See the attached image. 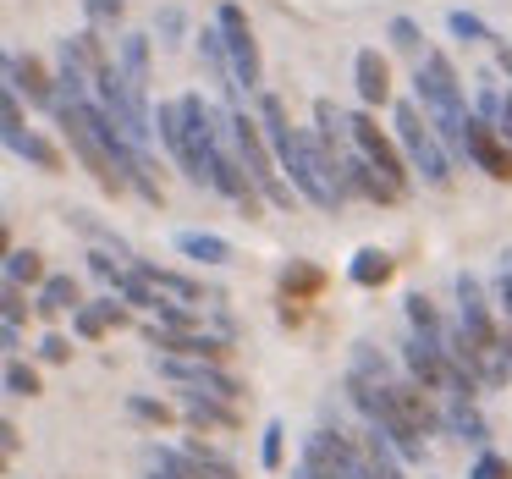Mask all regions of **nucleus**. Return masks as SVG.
Instances as JSON below:
<instances>
[{
  "label": "nucleus",
  "instance_id": "nucleus-1",
  "mask_svg": "<svg viewBox=\"0 0 512 479\" xmlns=\"http://www.w3.org/2000/svg\"><path fill=\"white\" fill-rule=\"evenodd\" d=\"M259 127H265V138H270V149H276L287 182L314 204V210H336V204L347 199V193H342V177H336V160H342V155H331V149H325L314 133L292 127L276 94H259Z\"/></svg>",
  "mask_w": 512,
  "mask_h": 479
},
{
  "label": "nucleus",
  "instance_id": "nucleus-2",
  "mask_svg": "<svg viewBox=\"0 0 512 479\" xmlns=\"http://www.w3.org/2000/svg\"><path fill=\"white\" fill-rule=\"evenodd\" d=\"M413 89H419V105H424V116H430V127L441 133V144L452 149L457 160H468V127H474V116H468L463 83H457L452 61H446L441 50H424L419 56V67H413Z\"/></svg>",
  "mask_w": 512,
  "mask_h": 479
},
{
  "label": "nucleus",
  "instance_id": "nucleus-3",
  "mask_svg": "<svg viewBox=\"0 0 512 479\" xmlns=\"http://www.w3.org/2000/svg\"><path fill=\"white\" fill-rule=\"evenodd\" d=\"M232 149H237V160H243V171L254 177V188H259V199L265 204H276V210H287L292 204V182H287V171H281V160H276V149H270V138H265V127L254 122V116L243 111V105H232Z\"/></svg>",
  "mask_w": 512,
  "mask_h": 479
},
{
  "label": "nucleus",
  "instance_id": "nucleus-4",
  "mask_svg": "<svg viewBox=\"0 0 512 479\" xmlns=\"http://www.w3.org/2000/svg\"><path fill=\"white\" fill-rule=\"evenodd\" d=\"M391 127H397V144H402V155H408V166L419 171L430 188H446V182H452V149H446L441 133L430 127L424 105L402 100L397 111H391Z\"/></svg>",
  "mask_w": 512,
  "mask_h": 479
},
{
  "label": "nucleus",
  "instance_id": "nucleus-5",
  "mask_svg": "<svg viewBox=\"0 0 512 479\" xmlns=\"http://www.w3.org/2000/svg\"><path fill=\"white\" fill-rule=\"evenodd\" d=\"M298 479H369V474H364V457H358V446L347 435L314 430V435H303Z\"/></svg>",
  "mask_w": 512,
  "mask_h": 479
},
{
  "label": "nucleus",
  "instance_id": "nucleus-6",
  "mask_svg": "<svg viewBox=\"0 0 512 479\" xmlns=\"http://www.w3.org/2000/svg\"><path fill=\"white\" fill-rule=\"evenodd\" d=\"M122 94H127V111H133V138L149 144L155 111H149V39L144 34L122 39Z\"/></svg>",
  "mask_w": 512,
  "mask_h": 479
},
{
  "label": "nucleus",
  "instance_id": "nucleus-7",
  "mask_svg": "<svg viewBox=\"0 0 512 479\" xmlns=\"http://www.w3.org/2000/svg\"><path fill=\"white\" fill-rule=\"evenodd\" d=\"M215 28H221V39H226V56H232L237 89L254 94L259 89V45H254V28H248L243 6H221V12H215Z\"/></svg>",
  "mask_w": 512,
  "mask_h": 479
},
{
  "label": "nucleus",
  "instance_id": "nucleus-8",
  "mask_svg": "<svg viewBox=\"0 0 512 479\" xmlns=\"http://www.w3.org/2000/svg\"><path fill=\"white\" fill-rule=\"evenodd\" d=\"M358 144V155L369 160V166L380 171V177L391 182V188H402L408 193V166H402V155H397V144H391L386 133L375 127V116H353V133H347Z\"/></svg>",
  "mask_w": 512,
  "mask_h": 479
},
{
  "label": "nucleus",
  "instance_id": "nucleus-9",
  "mask_svg": "<svg viewBox=\"0 0 512 479\" xmlns=\"http://www.w3.org/2000/svg\"><path fill=\"white\" fill-rule=\"evenodd\" d=\"M155 369H160L166 380H177V386H188V391H210V397H226V402H232L237 391H243L221 364H204V358H160V353H155Z\"/></svg>",
  "mask_w": 512,
  "mask_h": 479
},
{
  "label": "nucleus",
  "instance_id": "nucleus-10",
  "mask_svg": "<svg viewBox=\"0 0 512 479\" xmlns=\"http://www.w3.org/2000/svg\"><path fill=\"white\" fill-rule=\"evenodd\" d=\"M402 364H408V375L419 380L424 391H446V397H452V364H446V353L435 342H424V336L402 342Z\"/></svg>",
  "mask_w": 512,
  "mask_h": 479
},
{
  "label": "nucleus",
  "instance_id": "nucleus-11",
  "mask_svg": "<svg viewBox=\"0 0 512 479\" xmlns=\"http://www.w3.org/2000/svg\"><path fill=\"white\" fill-rule=\"evenodd\" d=\"M336 177H342V193H364L369 204H397L402 199V188H391L364 155H342L336 160Z\"/></svg>",
  "mask_w": 512,
  "mask_h": 479
},
{
  "label": "nucleus",
  "instance_id": "nucleus-12",
  "mask_svg": "<svg viewBox=\"0 0 512 479\" xmlns=\"http://www.w3.org/2000/svg\"><path fill=\"white\" fill-rule=\"evenodd\" d=\"M468 160H474L485 177H496V182H512V149L496 138V127L490 122H479L474 116V127H468Z\"/></svg>",
  "mask_w": 512,
  "mask_h": 479
},
{
  "label": "nucleus",
  "instance_id": "nucleus-13",
  "mask_svg": "<svg viewBox=\"0 0 512 479\" xmlns=\"http://www.w3.org/2000/svg\"><path fill=\"white\" fill-rule=\"evenodd\" d=\"M6 89H17V94H28L34 105H50L56 111V83H50V72H45V61L39 56H6Z\"/></svg>",
  "mask_w": 512,
  "mask_h": 479
},
{
  "label": "nucleus",
  "instance_id": "nucleus-14",
  "mask_svg": "<svg viewBox=\"0 0 512 479\" xmlns=\"http://www.w3.org/2000/svg\"><path fill=\"white\" fill-rule=\"evenodd\" d=\"M391 397H397V408H402V419L413 424L419 435H435L446 424V413H435V402H430V391L419 386V380H391Z\"/></svg>",
  "mask_w": 512,
  "mask_h": 479
},
{
  "label": "nucleus",
  "instance_id": "nucleus-15",
  "mask_svg": "<svg viewBox=\"0 0 512 479\" xmlns=\"http://www.w3.org/2000/svg\"><path fill=\"white\" fill-rule=\"evenodd\" d=\"M353 83H358V100L364 105H386L391 100V67L380 50H358L353 56Z\"/></svg>",
  "mask_w": 512,
  "mask_h": 479
},
{
  "label": "nucleus",
  "instance_id": "nucleus-16",
  "mask_svg": "<svg viewBox=\"0 0 512 479\" xmlns=\"http://www.w3.org/2000/svg\"><path fill=\"white\" fill-rule=\"evenodd\" d=\"M133 270L149 281V287L160 292V298H171V303H204V287L193 276H177V270H160V265H149V259H133Z\"/></svg>",
  "mask_w": 512,
  "mask_h": 479
},
{
  "label": "nucleus",
  "instance_id": "nucleus-17",
  "mask_svg": "<svg viewBox=\"0 0 512 479\" xmlns=\"http://www.w3.org/2000/svg\"><path fill=\"white\" fill-rule=\"evenodd\" d=\"M144 479H199V463H193L182 446H144Z\"/></svg>",
  "mask_w": 512,
  "mask_h": 479
},
{
  "label": "nucleus",
  "instance_id": "nucleus-18",
  "mask_svg": "<svg viewBox=\"0 0 512 479\" xmlns=\"http://www.w3.org/2000/svg\"><path fill=\"white\" fill-rule=\"evenodd\" d=\"M182 413L193 424H215V430H237V413L226 397H210V391H182Z\"/></svg>",
  "mask_w": 512,
  "mask_h": 479
},
{
  "label": "nucleus",
  "instance_id": "nucleus-19",
  "mask_svg": "<svg viewBox=\"0 0 512 479\" xmlns=\"http://www.w3.org/2000/svg\"><path fill=\"white\" fill-rule=\"evenodd\" d=\"M177 254L199 259V265H232V243L215 232H177Z\"/></svg>",
  "mask_w": 512,
  "mask_h": 479
},
{
  "label": "nucleus",
  "instance_id": "nucleus-20",
  "mask_svg": "<svg viewBox=\"0 0 512 479\" xmlns=\"http://www.w3.org/2000/svg\"><path fill=\"white\" fill-rule=\"evenodd\" d=\"M6 149H12V155H23L28 166H39V171H61V149L50 144V138H39V133H12L6 138Z\"/></svg>",
  "mask_w": 512,
  "mask_h": 479
},
{
  "label": "nucleus",
  "instance_id": "nucleus-21",
  "mask_svg": "<svg viewBox=\"0 0 512 479\" xmlns=\"http://www.w3.org/2000/svg\"><path fill=\"white\" fill-rule=\"evenodd\" d=\"M111 325H127V309L116 298H100V303H83V309H78V336H89V342H94V336H105Z\"/></svg>",
  "mask_w": 512,
  "mask_h": 479
},
{
  "label": "nucleus",
  "instance_id": "nucleus-22",
  "mask_svg": "<svg viewBox=\"0 0 512 479\" xmlns=\"http://www.w3.org/2000/svg\"><path fill=\"white\" fill-rule=\"evenodd\" d=\"M347 276H353L358 287H386L391 281V254L386 248H358L353 265H347Z\"/></svg>",
  "mask_w": 512,
  "mask_h": 479
},
{
  "label": "nucleus",
  "instance_id": "nucleus-23",
  "mask_svg": "<svg viewBox=\"0 0 512 479\" xmlns=\"http://www.w3.org/2000/svg\"><path fill=\"white\" fill-rule=\"evenodd\" d=\"M446 424H452L463 441H474V446H485L490 441V430H485V419H479V408H474V397H452L446 402Z\"/></svg>",
  "mask_w": 512,
  "mask_h": 479
},
{
  "label": "nucleus",
  "instance_id": "nucleus-24",
  "mask_svg": "<svg viewBox=\"0 0 512 479\" xmlns=\"http://www.w3.org/2000/svg\"><path fill=\"white\" fill-rule=\"evenodd\" d=\"M78 314L83 309V298H78V281L72 276H50L45 287H39V314Z\"/></svg>",
  "mask_w": 512,
  "mask_h": 479
},
{
  "label": "nucleus",
  "instance_id": "nucleus-25",
  "mask_svg": "<svg viewBox=\"0 0 512 479\" xmlns=\"http://www.w3.org/2000/svg\"><path fill=\"white\" fill-rule=\"evenodd\" d=\"M408 325H413V336H424V342L441 347L446 325H441V314H435V303L424 298V292H413V298H408Z\"/></svg>",
  "mask_w": 512,
  "mask_h": 479
},
{
  "label": "nucleus",
  "instance_id": "nucleus-26",
  "mask_svg": "<svg viewBox=\"0 0 512 479\" xmlns=\"http://www.w3.org/2000/svg\"><path fill=\"white\" fill-rule=\"evenodd\" d=\"M28 281H39L45 287V265H39L34 248H17V254H6V287H28Z\"/></svg>",
  "mask_w": 512,
  "mask_h": 479
},
{
  "label": "nucleus",
  "instance_id": "nucleus-27",
  "mask_svg": "<svg viewBox=\"0 0 512 479\" xmlns=\"http://www.w3.org/2000/svg\"><path fill=\"white\" fill-rule=\"evenodd\" d=\"M182 452H188L193 463H199V479H237V468L226 463V457L215 452V446H204V441H182Z\"/></svg>",
  "mask_w": 512,
  "mask_h": 479
},
{
  "label": "nucleus",
  "instance_id": "nucleus-28",
  "mask_svg": "<svg viewBox=\"0 0 512 479\" xmlns=\"http://www.w3.org/2000/svg\"><path fill=\"white\" fill-rule=\"evenodd\" d=\"M446 28H452L457 39H468V45H479V39H490V28L479 23L474 12H452V17H446Z\"/></svg>",
  "mask_w": 512,
  "mask_h": 479
},
{
  "label": "nucleus",
  "instance_id": "nucleus-29",
  "mask_svg": "<svg viewBox=\"0 0 512 479\" xmlns=\"http://www.w3.org/2000/svg\"><path fill=\"white\" fill-rule=\"evenodd\" d=\"M127 413L144 419V424H171V408H166V402H155V397H127Z\"/></svg>",
  "mask_w": 512,
  "mask_h": 479
},
{
  "label": "nucleus",
  "instance_id": "nucleus-30",
  "mask_svg": "<svg viewBox=\"0 0 512 479\" xmlns=\"http://www.w3.org/2000/svg\"><path fill=\"white\" fill-rule=\"evenodd\" d=\"M6 391H12V397H34L39 391V375L28 364H6Z\"/></svg>",
  "mask_w": 512,
  "mask_h": 479
},
{
  "label": "nucleus",
  "instance_id": "nucleus-31",
  "mask_svg": "<svg viewBox=\"0 0 512 479\" xmlns=\"http://www.w3.org/2000/svg\"><path fill=\"white\" fill-rule=\"evenodd\" d=\"M391 45L408 50V56H424V39H419V28H413L408 17H397V23H391Z\"/></svg>",
  "mask_w": 512,
  "mask_h": 479
},
{
  "label": "nucleus",
  "instance_id": "nucleus-32",
  "mask_svg": "<svg viewBox=\"0 0 512 479\" xmlns=\"http://www.w3.org/2000/svg\"><path fill=\"white\" fill-rule=\"evenodd\" d=\"M83 12H89V23H122L127 0H83Z\"/></svg>",
  "mask_w": 512,
  "mask_h": 479
},
{
  "label": "nucleus",
  "instance_id": "nucleus-33",
  "mask_svg": "<svg viewBox=\"0 0 512 479\" xmlns=\"http://www.w3.org/2000/svg\"><path fill=\"white\" fill-rule=\"evenodd\" d=\"M0 122H6V138H12V133H23V105H17V89H6V94H0Z\"/></svg>",
  "mask_w": 512,
  "mask_h": 479
},
{
  "label": "nucleus",
  "instance_id": "nucleus-34",
  "mask_svg": "<svg viewBox=\"0 0 512 479\" xmlns=\"http://www.w3.org/2000/svg\"><path fill=\"white\" fill-rule=\"evenodd\" d=\"M155 34H160V45H177L182 39V12L177 6H166V12L155 17Z\"/></svg>",
  "mask_w": 512,
  "mask_h": 479
},
{
  "label": "nucleus",
  "instance_id": "nucleus-35",
  "mask_svg": "<svg viewBox=\"0 0 512 479\" xmlns=\"http://www.w3.org/2000/svg\"><path fill=\"white\" fill-rule=\"evenodd\" d=\"M468 479H512V468L501 463L496 452H479V463H474V474H468Z\"/></svg>",
  "mask_w": 512,
  "mask_h": 479
},
{
  "label": "nucleus",
  "instance_id": "nucleus-36",
  "mask_svg": "<svg viewBox=\"0 0 512 479\" xmlns=\"http://www.w3.org/2000/svg\"><path fill=\"white\" fill-rule=\"evenodd\" d=\"M281 281H287V292H314V287H320V270H309V265H292Z\"/></svg>",
  "mask_w": 512,
  "mask_h": 479
},
{
  "label": "nucleus",
  "instance_id": "nucleus-37",
  "mask_svg": "<svg viewBox=\"0 0 512 479\" xmlns=\"http://www.w3.org/2000/svg\"><path fill=\"white\" fill-rule=\"evenodd\" d=\"M281 435H287L281 424H265V452H259V457H265V468H281Z\"/></svg>",
  "mask_w": 512,
  "mask_h": 479
},
{
  "label": "nucleus",
  "instance_id": "nucleus-38",
  "mask_svg": "<svg viewBox=\"0 0 512 479\" xmlns=\"http://www.w3.org/2000/svg\"><path fill=\"white\" fill-rule=\"evenodd\" d=\"M39 353H45L50 364H67V358H72V342H67V336H45V342H39Z\"/></svg>",
  "mask_w": 512,
  "mask_h": 479
},
{
  "label": "nucleus",
  "instance_id": "nucleus-39",
  "mask_svg": "<svg viewBox=\"0 0 512 479\" xmlns=\"http://www.w3.org/2000/svg\"><path fill=\"white\" fill-rule=\"evenodd\" d=\"M0 314H6V325H23V292L6 287V298H0Z\"/></svg>",
  "mask_w": 512,
  "mask_h": 479
},
{
  "label": "nucleus",
  "instance_id": "nucleus-40",
  "mask_svg": "<svg viewBox=\"0 0 512 479\" xmlns=\"http://www.w3.org/2000/svg\"><path fill=\"white\" fill-rule=\"evenodd\" d=\"M496 67H501V72H507V78H512V45H501V50H496Z\"/></svg>",
  "mask_w": 512,
  "mask_h": 479
},
{
  "label": "nucleus",
  "instance_id": "nucleus-41",
  "mask_svg": "<svg viewBox=\"0 0 512 479\" xmlns=\"http://www.w3.org/2000/svg\"><path fill=\"white\" fill-rule=\"evenodd\" d=\"M501 303H507V314H512V270L501 276Z\"/></svg>",
  "mask_w": 512,
  "mask_h": 479
},
{
  "label": "nucleus",
  "instance_id": "nucleus-42",
  "mask_svg": "<svg viewBox=\"0 0 512 479\" xmlns=\"http://www.w3.org/2000/svg\"><path fill=\"white\" fill-rule=\"evenodd\" d=\"M507 127H512V94H507Z\"/></svg>",
  "mask_w": 512,
  "mask_h": 479
}]
</instances>
